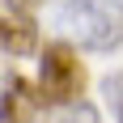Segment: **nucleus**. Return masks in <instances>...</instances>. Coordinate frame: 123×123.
Masks as SVG:
<instances>
[{
  "mask_svg": "<svg viewBox=\"0 0 123 123\" xmlns=\"http://www.w3.org/2000/svg\"><path fill=\"white\" fill-rule=\"evenodd\" d=\"M17 4H21V9H25V13H30V9H34V4H38V0H17Z\"/></svg>",
  "mask_w": 123,
  "mask_h": 123,
  "instance_id": "7",
  "label": "nucleus"
},
{
  "mask_svg": "<svg viewBox=\"0 0 123 123\" xmlns=\"http://www.w3.org/2000/svg\"><path fill=\"white\" fill-rule=\"evenodd\" d=\"M0 51H9V55L38 51V21L17 0H0Z\"/></svg>",
  "mask_w": 123,
  "mask_h": 123,
  "instance_id": "4",
  "label": "nucleus"
},
{
  "mask_svg": "<svg viewBox=\"0 0 123 123\" xmlns=\"http://www.w3.org/2000/svg\"><path fill=\"white\" fill-rule=\"evenodd\" d=\"M38 89H43V98L51 106L81 102V93H85V68L76 60V47L51 43V47L38 51Z\"/></svg>",
  "mask_w": 123,
  "mask_h": 123,
  "instance_id": "2",
  "label": "nucleus"
},
{
  "mask_svg": "<svg viewBox=\"0 0 123 123\" xmlns=\"http://www.w3.org/2000/svg\"><path fill=\"white\" fill-rule=\"evenodd\" d=\"M102 93H106V106H111L115 123H123V72L106 76V81H102Z\"/></svg>",
  "mask_w": 123,
  "mask_h": 123,
  "instance_id": "6",
  "label": "nucleus"
},
{
  "mask_svg": "<svg viewBox=\"0 0 123 123\" xmlns=\"http://www.w3.org/2000/svg\"><path fill=\"white\" fill-rule=\"evenodd\" d=\"M55 30L68 47L115 51L123 43V0H64L55 9Z\"/></svg>",
  "mask_w": 123,
  "mask_h": 123,
  "instance_id": "1",
  "label": "nucleus"
},
{
  "mask_svg": "<svg viewBox=\"0 0 123 123\" xmlns=\"http://www.w3.org/2000/svg\"><path fill=\"white\" fill-rule=\"evenodd\" d=\"M51 111V102L43 98V89L25 76H9L4 93H0V123H43Z\"/></svg>",
  "mask_w": 123,
  "mask_h": 123,
  "instance_id": "3",
  "label": "nucleus"
},
{
  "mask_svg": "<svg viewBox=\"0 0 123 123\" xmlns=\"http://www.w3.org/2000/svg\"><path fill=\"white\" fill-rule=\"evenodd\" d=\"M43 123H102V115L93 111L85 98H81V102H64V106H51Z\"/></svg>",
  "mask_w": 123,
  "mask_h": 123,
  "instance_id": "5",
  "label": "nucleus"
}]
</instances>
